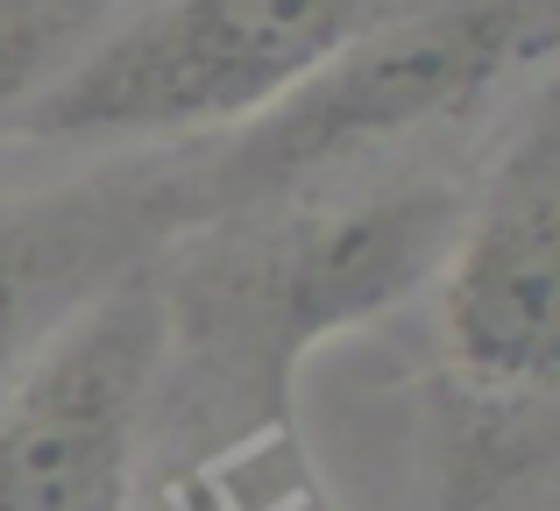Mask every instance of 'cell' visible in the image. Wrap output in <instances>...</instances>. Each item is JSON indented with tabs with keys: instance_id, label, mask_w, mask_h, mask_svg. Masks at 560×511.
Wrapping results in <instances>:
<instances>
[{
	"instance_id": "obj_1",
	"label": "cell",
	"mask_w": 560,
	"mask_h": 511,
	"mask_svg": "<svg viewBox=\"0 0 560 511\" xmlns=\"http://www.w3.org/2000/svg\"><path fill=\"white\" fill-rule=\"evenodd\" d=\"M397 8L411 0H142L128 22L100 28L57 65L8 136L121 142L262 121Z\"/></svg>"
},
{
	"instance_id": "obj_2",
	"label": "cell",
	"mask_w": 560,
	"mask_h": 511,
	"mask_svg": "<svg viewBox=\"0 0 560 511\" xmlns=\"http://www.w3.org/2000/svg\"><path fill=\"white\" fill-rule=\"evenodd\" d=\"M553 36L560 0H411L390 22L362 28L348 50H334L262 121H248L242 142L213 156L206 193L256 199L284 178L341 164L370 142L468 114L504 79L547 65Z\"/></svg>"
},
{
	"instance_id": "obj_3",
	"label": "cell",
	"mask_w": 560,
	"mask_h": 511,
	"mask_svg": "<svg viewBox=\"0 0 560 511\" xmlns=\"http://www.w3.org/2000/svg\"><path fill=\"white\" fill-rule=\"evenodd\" d=\"M171 356V291L121 270L0 384V511H121Z\"/></svg>"
},
{
	"instance_id": "obj_4",
	"label": "cell",
	"mask_w": 560,
	"mask_h": 511,
	"mask_svg": "<svg viewBox=\"0 0 560 511\" xmlns=\"http://www.w3.org/2000/svg\"><path fill=\"white\" fill-rule=\"evenodd\" d=\"M440 348L468 398L539 413L560 376V150L533 114L440 256Z\"/></svg>"
},
{
	"instance_id": "obj_5",
	"label": "cell",
	"mask_w": 560,
	"mask_h": 511,
	"mask_svg": "<svg viewBox=\"0 0 560 511\" xmlns=\"http://www.w3.org/2000/svg\"><path fill=\"white\" fill-rule=\"evenodd\" d=\"M454 228H462V207L433 185L348 199L334 213L299 221L277 242V256L248 277L262 376H284L313 341L355 327V320H376L383 305L419 291L440 270Z\"/></svg>"
},
{
	"instance_id": "obj_6",
	"label": "cell",
	"mask_w": 560,
	"mask_h": 511,
	"mask_svg": "<svg viewBox=\"0 0 560 511\" xmlns=\"http://www.w3.org/2000/svg\"><path fill=\"white\" fill-rule=\"evenodd\" d=\"M121 221L93 199H57V207L0 213V384L36 356V341L65 313H79L100 284H114L100 242Z\"/></svg>"
},
{
	"instance_id": "obj_7",
	"label": "cell",
	"mask_w": 560,
	"mask_h": 511,
	"mask_svg": "<svg viewBox=\"0 0 560 511\" xmlns=\"http://www.w3.org/2000/svg\"><path fill=\"white\" fill-rule=\"evenodd\" d=\"M85 28V0H0V136L57 79Z\"/></svg>"
}]
</instances>
